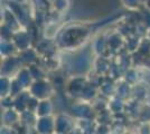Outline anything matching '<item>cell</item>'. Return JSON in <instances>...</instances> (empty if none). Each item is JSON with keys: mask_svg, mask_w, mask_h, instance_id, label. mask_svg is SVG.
<instances>
[{"mask_svg": "<svg viewBox=\"0 0 150 134\" xmlns=\"http://www.w3.org/2000/svg\"><path fill=\"white\" fill-rule=\"evenodd\" d=\"M90 38V29L81 24L65 26L56 37V45L62 51H77Z\"/></svg>", "mask_w": 150, "mask_h": 134, "instance_id": "1", "label": "cell"}, {"mask_svg": "<svg viewBox=\"0 0 150 134\" xmlns=\"http://www.w3.org/2000/svg\"><path fill=\"white\" fill-rule=\"evenodd\" d=\"M28 92L30 93V95L33 97L37 98L38 101L50 100V97L54 95L55 86L50 83V81H47L46 78L38 79V81H34V83L31 84Z\"/></svg>", "mask_w": 150, "mask_h": 134, "instance_id": "2", "label": "cell"}, {"mask_svg": "<svg viewBox=\"0 0 150 134\" xmlns=\"http://www.w3.org/2000/svg\"><path fill=\"white\" fill-rule=\"evenodd\" d=\"M72 115L75 120H94L96 117V113L93 109L92 103L80 101L72 105L71 107Z\"/></svg>", "mask_w": 150, "mask_h": 134, "instance_id": "3", "label": "cell"}, {"mask_svg": "<svg viewBox=\"0 0 150 134\" xmlns=\"http://www.w3.org/2000/svg\"><path fill=\"white\" fill-rule=\"evenodd\" d=\"M23 67H25V65L23 64L18 55L13 56V57L4 58L1 62V76L13 78Z\"/></svg>", "mask_w": 150, "mask_h": 134, "instance_id": "4", "label": "cell"}, {"mask_svg": "<svg viewBox=\"0 0 150 134\" xmlns=\"http://www.w3.org/2000/svg\"><path fill=\"white\" fill-rule=\"evenodd\" d=\"M88 79L84 75H75L66 84V92L75 98H81L82 93L88 85Z\"/></svg>", "mask_w": 150, "mask_h": 134, "instance_id": "5", "label": "cell"}, {"mask_svg": "<svg viewBox=\"0 0 150 134\" xmlns=\"http://www.w3.org/2000/svg\"><path fill=\"white\" fill-rule=\"evenodd\" d=\"M76 126L73 116L66 113H58L55 115V133L69 134Z\"/></svg>", "mask_w": 150, "mask_h": 134, "instance_id": "6", "label": "cell"}, {"mask_svg": "<svg viewBox=\"0 0 150 134\" xmlns=\"http://www.w3.org/2000/svg\"><path fill=\"white\" fill-rule=\"evenodd\" d=\"M31 40L33 36L27 28H23L21 30L15 32L13 37V43L17 47L19 53L31 48Z\"/></svg>", "mask_w": 150, "mask_h": 134, "instance_id": "7", "label": "cell"}, {"mask_svg": "<svg viewBox=\"0 0 150 134\" xmlns=\"http://www.w3.org/2000/svg\"><path fill=\"white\" fill-rule=\"evenodd\" d=\"M92 54L93 51L88 53V51H82L79 54L75 59L73 60V70L77 72V75H83L85 70L90 68V66H93V59H92Z\"/></svg>", "mask_w": 150, "mask_h": 134, "instance_id": "8", "label": "cell"}, {"mask_svg": "<svg viewBox=\"0 0 150 134\" xmlns=\"http://www.w3.org/2000/svg\"><path fill=\"white\" fill-rule=\"evenodd\" d=\"M8 7L11 9V11L15 13V16L17 17V19L19 20L20 25L23 28H27L30 25L31 22V15L28 10V8L26 7V5H18V4H13L10 2Z\"/></svg>", "mask_w": 150, "mask_h": 134, "instance_id": "9", "label": "cell"}, {"mask_svg": "<svg viewBox=\"0 0 150 134\" xmlns=\"http://www.w3.org/2000/svg\"><path fill=\"white\" fill-rule=\"evenodd\" d=\"M35 131L37 134H54L55 133V116L38 117L35 124Z\"/></svg>", "mask_w": 150, "mask_h": 134, "instance_id": "10", "label": "cell"}, {"mask_svg": "<svg viewBox=\"0 0 150 134\" xmlns=\"http://www.w3.org/2000/svg\"><path fill=\"white\" fill-rule=\"evenodd\" d=\"M35 49L38 53L39 57L50 58L54 57V54L58 48H57L56 41H53V39L45 38L38 43Z\"/></svg>", "mask_w": 150, "mask_h": 134, "instance_id": "11", "label": "cell"}, {"mask_svg": "<svg viewBox=\"0 0 150 134\" xmlns=\"http://www.w3.org/2000/svg\"><path fill=\"white\" fill-rule=\"evenodd\" d=\"M1 19H2V25H5L8 28H10L13 32H17L23 29V27L20 25L19 20L17 19V17L15 16V13L11 11V9L8 6L4 8L2 15H1Z\"/></svg>", "mask_w": 150, "mask_h": 134, "instance_id": "12", "label": "cell"}, {"mask_svg": "<svg viewBox=\"0 0 150 134\" xmlns=\"http://www.w3.org/2000/svg\"><path fill=\"white\" fill-rule=\"evenodd\" d=\"M1 121L5 126L13 128L15 125L21 124V114L15 109H4L1 115Z\"/></svg>", "mask_w": 150, "mask_h": 134, "instance_id": "13", "label": "cell"}, {"mask_svg": "<svg viewBox=\"0 0 150 134\" xmlns=\"http://www.w3.org/2000/svg\"><path fill=\"white\" fill-rule=\"evenodd\" d=\"M150 96V88L148 83L144 82H139L137 85H134L132 87V97L138 101V102L144 103L147 102L148 97Z\"/></svg>", "mask_w": 150, "mask_h": 134, "instance_id": "14", "label": "cell"}, {"mask_svg": "<svg viewBox=\"0 0 150 134\" xmlns=\"http://www.w3.org/2000/svg\"><path fill=\"white\" fill-rule=\"evenodd\" d=\"M92 67L94 68L95 73L98 75H100V77H104L108 73H110V70L112 69L111 62L105 56H96L95 59L93 60V66Z\"/></svg>", "mask_w": 150, "mask_h": 134, "instance_id": "15", "label": "cell"}, {"mask_svg": "<svg viewBox=\"0 0 150 134\" xmlns=\"http://www.w3.org/2000/svg\"><path fill=\"white\" fill-rule=\"evenodd\" d=\"M115 88H117V83L113 81L112 77H102V82L99 84L100 95L111 98L115 96Z\"/></svg>", "mask_w": 150, "mask_h": 134, "instance_id": "16", "label": "cell"}, {"mask_svg": "<svg viewBox=\"0 0 150 134\" xmlns=\"http://www.w3.org/2000/svg\"><path fill=\"white\" fill-rule=\"evenodd\" d=\"M91 49H92L94 55H96V56H104V54L109 51L108 37H106L105 35H99L98 37H95L93 39V41H92Z\"/></svg>", "mask_w": 150, "mask_h": 134, "instance_id": "17", "label": "cell"}, {"mask_svg": "<svg viewBox=\"0 0 150 134\" xmlns=\"http://www.w3.org/2000/svg\"><path fill=\"white\" fill-rule=\"evenodd\" d=\"M31 98L30 93L28 91H24L19 95L13 97V109L18 111L19 113H24L28 109V104Z\"/></svg>", "mask_w": 150, "mask_h": 134, "instance_id": "18", "label": "cell"}, {"mask_svg": "<svg viewBox=\"0 0 150 134\" xmlns=\"http://www.w3.org/2000/svg\"><path fill=\"white\" fill-rule=\"evenodd\" d=\"M13 78H16L17 81L19 82V84L24 87L25 91H28L29 87L31 86V84L34 83V77L31 75L30 73V69H29V67L28 66H25V67H23L21 69L19 70V73L16 75V76L13 77Z\"/></svg>", "mask_w": 150, "mask_h": 134, "instance_id": "19", "label": "cell"}, {"mask_svg": "<svg viewBox=\"0 0 150 134\" xmlns=\"http://www.w3.org/2000/svg\"><path fill=\"white\" fill-rule=\"evenodd\" d=\"M19 54L17 47L15 46L13 40H1L0 43V55L2 59L8 57L17 56Z\"/></svg>", "mask_w": 150, "mask_h": 134, "instance_id": "20", "label": "cell"}, {"mask_svg": "<svg viewBox=\"0 0 150 134\" xmlns=\"http://www.w3.org/2000/svg\"><path fill=\"white\" fill-rule=\"evenodd\" d=\"M125 46V40L119 32L111 34L108 37V47L110 51H118Z\"/></svg>", "mask_w": 150, "mask_h": 134, "instance_id": "21", "label": "cell"}, {"mask_svg": "<svg viewBox=\"0 0 150 134\" xmlns=\"http://www.w3.org/2000/svg\"><path fill=\"white\" fill-rule=\"evenodd\" d=\"M132 87L131 85L125 82L123 79L117 84V88H115V96L119 97L121 100H123L125 102H128L132 96Z\"/></svg>", "mask_w": 150, "mask_h": 134, "instance_id": "22", "label": "cell"}, {"mask_svg": "<svg viewBox=\"0 0 150 134\" xmlns=\"http://www.w3.org/2000/svg\"><path fill=\"white\" fill-rule=\"evenodd\" d=\"M19 58L21 59L23 64L25 66H31V65H35L38 63V58H39V55L36 51V49L34 48H29L27 51H24L21 53L18 54Z\"/></svg>", "mask_w": 150, "mask_h": 134, "instance_id": "23", "label": "cell"}, {"mask_svg": "<svg viewBox=\"0 0 150 134\" xmlns=\"http://www.w3.org/2000/svg\"><path fill=\"white\" fill-rule=\"evenodd\" d=\"M54 112V105L50 100H44L39 101L37 109H36V115L37 117H44V116H52Z\"/></svg>", "mask_w": 150, "mask_h": 134, "instance_id": "24", "label": "cell"}, {"mask_svg": "<svg viewBox=\"0 0 150 134\" xmlns=\"http://www.w3.org/2000/svg\"><path fill=\"white\" fill-rule=\"evenodd\" d=\"M125 105H127V102H125L123 100H121L117 96H113L109 100V111L113 115L123 113L125 111Z\"/></svg>", "mask_w": 150, "mask_h": 134, "instance_id": "25", "label": "cell"}, {"mask_svg": "<svg viewBox=\"0 0 150 134\" xmlns=\"http://www.w3.org/2000/svg\"><path fill=\"white\" fill-rule=\"evenodd\" d=\"M123 81L127 82L129 85L131 86H134L137 85L139 82H141L139 79V73H138V69L136 67H130L129 69H127L123 74Z\"/></svg>", "mask_w": 150, "mask_h": 134, "instance_id": "26", "label": "cell"}, {"mask_svg": "<svg viewBox=\"0 0 150 134\" xmlns=\"http://www.w3.org/2000/svg\"><path fill=\"white\" fill-rule=\"evenodd\" d=\"M69 6H71L69 0H53L52 1V7H53L54 11L59 15L66 13L69 10Z\"/></svg>", "mask_w": 150, "mask_h": 134, "instance_id": "27", "label": "cell"}, {"mask_svg": "<svg viewBox=\"0 0 150 134\" xmlns=\"http://www.w3.org/2000/svg\"><path fill=\"white\" fill-rule=\"evenodd\" d=\"M10 91H11V78L1 76V78H0V94H1V98L10 96Z\"/></svg>", "mask_w": 150, "mask_h": 134, "instance_id": "28", "label": "cell"}, {"mask_svg": "<svg viewBox=\"0 0 150 134\" xmlns=\"http://www.w3.org/2000/svg\"><path fill=\"white\" fill-rule=\"evenodd\" d=\"M141 40L137 36H130L125 39V47L128 48L127 51L129 53H133V51H138V48L140 46Z\"/></svg>", "mask_w": 150, "mask_h": 134, "instance_id": "29", "label": "cell"}, {"mask_svg": "<svg viewBox=\"0 0 150 134\" xmlns=\"http://www.w3.org/2000/svg\"><path fill=\"white\" fill-rule=\"evenodd\" d=\"M120 2L125 8L131 11H137L142 6L141 0H120Z\"/></svg>", "mask_w": 150, "mask_h": 134, "instance_id": "30", "label": "cell"}, {"mask_svg": "<svg viewBox=\"0 0 150 134\" xmlns=\"http://www.w3.org/2000/svg\"><path fill=\"white\" fill-rule=\"evenodd\" d=\"M15 32L7 26L1 25V40H13Z\"/></svg>", "mask_w": 150, "mask_h": 134, "instance_id": "31", "label": "cell"}, {"mask_svg": "<svg viewBox=\"0 0 150 134\" xmlns=\"http://www.w3.org/2000/svg\"><path fill=\"white\" fill-rule=\"evenodd\" d=\"M144 9H146V8H144ZM141 22L146 26L147 29H149L150 28V10L146 9L144 13H141Z\"/></svg>", "mask_w": 150, "mask_h": 134, "instance_id": "32", "label": "cell"}, {"mask_svg": "<svg viewBox=\"0 0 150 134\" xmlns=\"http://www.w3.org/2000/svg\"><path fill=\"white\" fill-rule=\"evenodd\" d=\"M1 134H18L17 130L15 128H10V126H2L1 128Z\"/></svg>", "mask_w": 150, "mask_h": 134, "instance_id": "33", "label": "cell"}, {"mask_svg": "<svg viewBox=\"0 0 150 134\" xmlns=\"http://www.w3.org/2000/svg\"><path fill=\"white\" fill-rule=\"evenodd\" d=\"M29 0H10V2H13V4H18V5H27Z\"/></svg>", "mask_w": 150, "mask_h": 134, "instance_id": "34", "label": "cell"}, {"mask_svg": "<svg viewBox=\"0 0 150 134\" xmlns=\"http://www.w3.org/2000/svg\"><path fill=\"white\" fill-rule=\"evenodd\" d=\"M144 7L146 8V9H148V10H150V0H147V1L144 2Z\"/></svg>", "mask_w": 150, "mask_h": 134, "instance_id": "35", "label": "cell"}, {"mask_svg": "<svg viewBox=\"0 0 150 134\" xmlns=\"http://www.w3.org/2000/svg\"><path fill=\"white\" fill-rule=\"evenodd\" d=\"M146 37L150 40V28L149 29H147V32H146Z\"/></svg>", "mask_w": 150, "mask_h": 134, "instance_id": "36", "label": "cell"}, {"mask_svg": "<svg viewBox=\"0 0 150 134\" xmlns=\"http://www.w3.org/2000/svg\"><path fill=\"white\" fill-rule=\"evenodd\" d=\"M122 134H137V133H133L131 131H125V132H123Z\"/></svg>", "mask_w": 150, "mask_h": 134, "instance_id": "37", "label": "cell"}, {"mask_svg": "<svg viewBox=\"0 0 150 134\" xmlns=\"http://www.w3.org/2000/svg\"><path fill=\"white\" fill-rule=\"evenodd\" d=\"M147 0H141V2H142V5H144V2H146Z\"/></svg>", "mask_w": 150, "mask_h": 134, "instance_id": "38", "label": "cell"}, {"mask_svg": "<svg viewBox=\"0 0 150 134\" xmlns=\"http://www.w3.org/2000/svg\"><path fill=\"white\" fill-rule=\"evenodd\" d=\"M54 134H62V133H54Z\"/></svg>", "mask_w": 150, "mask_h": 134, "instance_id": "39", "label": "cell"}]
</instances>
